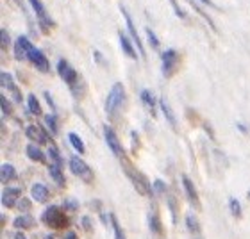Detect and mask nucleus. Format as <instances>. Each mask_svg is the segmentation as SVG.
<instances>
[{"label":"nucleus","instance_id":"1","mask_svg":"<svg viewBox=\"0 0 250 239\" xmlns=\"http://www.w3.org/2000/svg\"><path fill=\"white\" fill-rule=\"evenodd\" d=\"M122 168H124V173L127 175V179L130 180V184L134 186V189L140 195H143V197H152V193H154V187H152V184L148 182V179L143 175V173L138 170V168H134V164L130 161H127V159H122Z\"/></svg>","mask_w":250,"mask_h":239},{"label":"nucleus","instance_id":"2","mask_svg":"<svg viewBox=\"0 0 250 239\" xmlns=\"http://www.w3.org/2000/svg\"><path fill=\"white\" fill-rule=\"evenodd\" d=\"M42 221L47 225V227L56 229V230L66 229L68 225H70L66 211H64L62 207H59V205H50V207L45 209L42 214Z\"/></svg>","mask_w":250,"mask_h":239},{"label":"nucleus","instance_id":"3","mask_svg":"<svg viewBox=\"0 0 250 239\" xmlns=\"http://www.w3.org/2000/svg\"><path fill=\"white\" fill-rule=\"evenodd\" d=\"M125 102V88L122 82H115L111 86L109 89V95H107V99H105V113L109 116H115L120 107L124 105Z\"/></svg>","mask_w":250,"mask_h":239},{"label":"nucleus","instance_id":"4","mask_svg":"<svg viewBox=\"0 0 250 239\" xmlns=\"http://www.w3.org/2000/svg\"><path fill=\"white\" fill-rule=\"evenodd\" d=\"M68 164H70V172L75 175V177H79L81 180L84 182H91L93 180V170L86 164V162L81 159L79 156H72L70 157V161H68Z\"/></svg>","mask_w":250,"mask_h":239},{"label":"nucleus","instance_id":"5","mask_svg":"<svg viewBox=\"0 0 250 239\" xmlns=\"http://www.w3.org/2000/svg\"><path fill=\"white\" fill-rule=\"evenodd\" d=\"M161 61H163V75H165L167 79L173 77L179 68V61H181L177 50H173V48L165 50L161 56Z\"/></svg>","mask_w":250,"mask_h":239},{"label":"nucleus","instance_id":"6","mask_svg":"<svg viewBox=\"0 0 250 239\" xmlns=\"http://www.w3.org/2000/svg\"><path fill=\"white\" fill-rule=\"evenodd\" d=\"M29 4H31L32 11L36 13V18H38V23L42 27V31L47 34L50 32V29L54 27V20L48 16L47 9H45V5L42 4V0H29Z\"/></svg>","mask_w":250,"mask_h":239},{"label":"nucleus","instance_id":"7","mask_svg":"<svg viewBox=\"0 0 250 239\" xmlns=\"http://www.w3.org/2000/svg\"><path fill=\"white\" fill-rule=\"evenodd\" d=\"M58 73H59V77H61L70 88L75 89V86H77V82H79V73L73 70V66L66 61V59H59Z\"/></svg>","mask_w":250,"mask_h":239},{"label":"nucleus","instance_id":"8","mask_svg":"<svg viewBox=\"0 0 250 239\" xmlns=\"http://www.w3.org/2000/svg\"><path fill=\"white\" fill-rule=\"evenodd\" d=\"M120 11H122V15H124L125 27H127V31H129V34H130V38H132L134 45L138 47V52H140L141 58H145V56H146V54H145V47H143V43H141V38H140V34H138V31H136L134 21H132V18H130L129 11L125 9L124 5H120Z\"/></svg>","mask_w":250,"mask_h":239},{"label":"nucleus","instance_id":"9","mask_svg":"<svg viewBox=\"0 0 250 239\" xmlns=\"http://www.w3.org/2000/svg\"><path fill=\"white\" fill-rule=\"evenodd\" d=\"M104 138H105V143L109 146V150L115 154L118 159H124L125 157V152H124V146H122L120 139H118V136L113 129H111L109 125H104Z\"/></svg>","mask_w":250,"mask_h":239},{"label":"nucleus","instance_id":"10","mask_svg":"<svg viewBox=\"0 0 250 239\" xmlns=\"http://www.w3.org/2000/svg\"><path fill=\"white\" fill-rule=\"evenodd\" d=\"M0 82H2V88L9 91L11 99L15 100L16 104H21V102H23V97H21L20 88L15 84V80H13V75H11V73H7V72L0 73Z\"/></svg>","mask_w":250,"mask_h":239},{"label":"nucleus","instance_id":"11","mask_svg":"<svg viewBox=\"0 0 250 239\" xmlns=\"http://www.w3.org/2000/svg\"><path fill=\"white\" fill-rule=\"evenodd\" d=\"M25 136L32 143H36V145H47V143L52 141L50 139V134L43 127H40V125H29V127H25Z\"/></svg>","mask_w":250,"mask_h":239},{"label":"nucleus","instance_id":"12","mask_svg":"<svg viewBox=\"0 0 250 239\" xmlns=\"http://www.w3.org/2000/svg\"><path fill=\"white\" fill-rule=\"evenodd\" d=\"M32 50H34V47H32L31 40H29L27 36H20L15 41V58L18 59V61H25V59H29Z\"/></svg>","mask_w":250,"mask_h":239},{"label":"nucleus","instance_id":"13","mask_svg":"<svg viewBox=\"0 0 250 239\" xmlns=\"http://www.w3.org/2000/svg\"><path fill=\"white\" fill-rule=\"evenodd\" d=\"M181 182H183V187H184V193H186L188 200L195 205V207L200 211L202 209V203H200V198H198V193H197V187H195V184H193V180L188 175H183L181 177Z\"/></svg>","mask_w":250,"mask_h":239},{"label":"nucleus","instance_id":"14","mask_svg":"<svg viewBox=\"0 0 250 239\" xmlns=\"http://www.w3.org/2000/svg\"><path fill=\"white\" fill-rule=\"evenodd\" d=\"M21 198V187H5L2 191V205L5 209H15Z\"/></svg>","mask_w":250,"mask_h":239},{"label":"nucleus","instance_id":"15","mask_svg":"<svg viewBox=\"0 0 250 239\" xmlns=\"http://www.w3.org/2000/svg\"><path fill=\"white\" fill-rule=\"evenodd\" d=\"M29 61L34 64V68H38V72H42V73L50 72V62H48L47 56H45L42 50L34 48V50L31 52V56H29Z\"/></svg>","mask_w":250,"mask_h":239},{"label":"nucleus","instance_id":"16","mask_svg":"<svg viewBox=\"0 0 250 239\" xmlns=\"http://www.w3.org/2000/svg\"><path fill=\"white\" fill-rule=\"evenodd\" d=\"M31 195H32V200H36L38 203H47L48 198H50V191H48V187L42 182H36L34 186L31 187Z\"/></svg>","mask_w":250,"mask_h":239},{"label":"nucleus","instance_id":"17","mask_svg":"<svg viewBox=\"0 0 250 239\" xmlns=\"http://www.w3.org/2000/svg\"><path fill=\"white\" fill-rule=\"evenodd\" d=\"M34 225H36V219L32 218L31 214H20V216H16L15 219H13V227H15L16 230H31L34 229Z\"/></svg>","mask_w":250,"mask_h":239},{"label":"nucleus","instance_id":"18","mask_svg":"<svg viewBox=\"0 0 250 239\" xmlns=\"http://www.w3.org/2000/svg\"><path fill=\"white\" fill-rule=\"evenodd\" d=\"M140 99H141V104L146 107V111H148L152 116H156V104H157V102H156V97H154V93H152V91H148V89H141Z\"/></svg>","mask_w":250,"mask_h":239},{"label":"nucleus","instance_id":"19","mask_svg":"<svg viewBox=\"0 0 250 239\" xmlns=\"http://www.w3.org/2000/svg\"><path fill=\"white\" fill-rule=\"evenodd\" d=\"M159 107H161L163 115H165L167 121L170 123V127H172V129H177V118H175V113H173V109L170 107V104H168V100L165 99V97L159 100Z\"/></svg>","mask_w":250,"mask_h":239},{"label":"nucleus","instance_id":"20","mask_svg":"<svg viewBox=\"0 0 250 239\" xmlns=\"http://www.w3.org/2000/svg\"><path fill=\"white\" fill-rule=\"evenodd\" d=\"M16 177H18V173H16L13 164L4 162V164L0 166V180H2V184H9V182L16 180Z\"/></svg>","mask_w":250,"mask_h":239},{"label":"nucleus","instance_id":"21","mask_svg":"<svg viewBox=\"0 0 250 239\" xmlns=\"http://www.w3.org/2000/svg\"><path fill=\"white\" fill-rule=\"evenodd\" d=\"M25 154H27V157L31 159V161H34V162H45L47 161V157H45V154L42 152V148L36 145V143H31V145H27L25 146Z\"/></svg>","mask_w":250,"mask_h":239},{"label":"nucleus","instance_id":"22","mask_svg":"<svg viewBox=\"0 0 250 239\" xmlns=\"http://www.w3.org/2000/svg\"><path fill=\"white\" fill-rule=\"evenodd\" d=\"M118 38H120V47H122V50H124L125 56H127L129 59H138V54H136V50H134V41H130L124 32H120Z\"/></svg>","mask_w":250,"mask_h":239},{"label":"nucleus","instance_id":"23","mask_svg":"<svg viewBox=\"0 0 250 239\" xmlns=\"http://www.w3.org/2000/svg\"><path fill=\"white\" fill-rule=\"evenodd\" d=\"M48 173H50V177H52V180L58 184L59 187H64L66 186V179H64V173H62V166H59V164H50L48 166Z\"/></svg>","mask_w":250,"mask_h":239},{"label":"nucleus","instance_id":"24","mask_svg":"<svg viewBox=\"0 0 250 239\" xmlns=\"http://www.w3.org/2000/svg\"><path fill=\"white\" fill-rule=\"evenodd\" d=\"M148 229H150L152 234H156V236L163 234V223H161V218H159L157 211H152V213L148 214Z\"/></svg>","mask_w":250,"mask_h":239},{"label":"nucleus","instance_id":"25","mask_svg":"<svg viewBox=\"0 0 250 239\" xmlns=\"http://www.w3.org/2000/svg\"><path fill=\"white\" fill-rule=\"evenodd\" d=\"M186 227L193 236H200V223L193 213H186Z\"/></svg>","mask_w":250,"mask_h":239},{"label":"nucleus","instance_id":"26","mask_svg":"<svg viewBox=\"0 0 250 239\" xmlns=\"http://www.w3.org/2000/svg\"><path fill=\"white\" fill-rule=\"evenodd\" d=\"M27 111H29L31 115H34V116L42 115V105H40V102H38L36 95L31 93L29 97H27Z\"/></svg>","mask_w":250,"mask_h":239},{"label":"nucleus","instance_id":"27","mask_svg":"<svg viewBox=\"0 0 250 239\" xmlns=\"http://www.w3.org/2000/svg\"><path fill=\"white\" fill-rule=\"evenodd\" d=\"M68 141H70V145L73 146V150L79 152L81 156H83L84 152H86V146H84V141L79 138V134H75V132H70L68 134Z\"/></svg>","mask_w":250,"mask_h":239},{"label":"nucleus","instance_id":"28","mask_svg":"<svg viewBox=\"0 0 250 239\" xmlns=\"http://www.w3.org/2000/svg\"><path fill=\"white\" fill-rule=\"evenodd\" d=\"M109 221H111V227H113V234H115V239H127V238H125L124 229H122L120 221H118V218H116L113 213L109 214Z\"/></svg>","mask_w":250,"mask_h":239},{"label":"nucleus","instance_id":"29","mask_svg":"<svg viewBox=\"0 0 250 239\" xmlns=\"http://www.w3.org/2000/svg\"><path fill=\"white\" fill-rule=\"evenodd\" d=\"M45 125H47V129L50 130V134H52V136H58V132H59V123H58V116H56V113L45 116Z\"/></svg>","mask_w":250,"mask_h":239},{"label":"nucleus","instance_id":"30","mask_svg":"<svg viewBox=\"0 0 250 239\" xmlns=\"http://www.w3.org/2000/svg\"><path fill=\"white\" fill-rule=\"evenodd\" d=\"M229 209H230V214H232L234 218L240 219L241 216H243V211H241V205H240V202H238V198H234V197L229 198Z\"/></svg>","mask_w":250,"mask_h":239},{"label":"nucleus","instance_id":"31","mask_svg":"<svg viewBox=\"0 0 250 239\" xmlns=\"http://www.w3.org/2000/svg\"><path fill=\"white\" fill-rule=\"evenodd\" d=\"M188 2H189V4L193 5V9L197 11V13H198V15H200V16H202L204 20L208 21V23H209V27H211V29H213L214 32L218 31V29H216V23H214V21H213V18H211V16H209V15H206V13H204V11L200 9V7H198V4H195V2H193V0H188Z\"/></svg>","mask_w":250,"mask_h":239},{"label":"nucleus","instance_id":"32","mask_svg":"<svg viewBox=\"0 0 250 239\" xmlns=\"http://www.w3.org/2000/svg\"><path fill=\"white\" fill-rule=\"evenodd\" d=\"M31 207H32V203H31V200H29L27 197H21L20 200H18V203H16V209H18L21 214H29Z\"/></svg>","mask_w":250,"mask_h":239},{"label":"nucleus","instance_id":"33","mask_svg":"<svg viewBox=\"0 0 250 239\" xmlns=\"http://www.w3.org/2000/svg\"><path fill=\"white\" fill-rule=\"evenodd\" d=\"M48 156H50V159H52L54 164H59V166H62V157H61V152L58 150V146L54 145L48 148Z\"/></svg>","mask_w":250,"mask_h":239},{"label":"nucleus","instance_id":"34","mask_svg":"<svg viewBox=\"0 0 250 239\" xmlns=\"http://www.w3.org/2000/svg\"><path fill=\"white\" fill-rule=\"evenodd\" d=\"M145 32H146V40H148V43H150V47L154 48V50H159V47H161L159 38L154 34V31H152V29H145Z\"/></svg>","mask_w":250,"mask_h":239},{"label":"nucleus","instance_id":"35","mask_svg":"<svg viewBox=\"0 0 250 239\" xmlns=\"http://www.w3.org/2000/svg\"><path fill=\"white\" fill-rule=\"evenodd\" d=\"M0 104H2V115H4V116L13 115V105L9 104V100H7V97H5V95H2V97H0Z\"/></svg>","mask_w":250,"mask_h":239},{"label":"nucleus","instance_id":"36","mask_svg":"<svg viewBox=\"0 0 250 239\" xmlns=\"http://www.w3.org/2000/svg\"><path fill=\"white\" fill-rule=\"evenodd\" d=\"M152 187H154V193L156 195H167V184L161 180V179H156L152 182Z\"/></svg>","mask_w":250,"mask_h":239},{"label":"nucleus","instance_id":"37","mask_svg":"<svg viewBox=\"0 0 250 239\" xmlns=\"http://www.w3.org/2000/svg\"><path fill=\"white\" fill-rule=\"evenodd\" d=\"M81 227H83L88 234H93V219L89 218V216H83V218H81Z\"/></svg>","mask_w":250,"mask_h":239},{"label":"nucleus","instance_id":"38","mask_svg":"<svg viewBox=\"0 0 250 239\" xmlns=\"http://www.w3.org/2000/svg\"><path fill=\"white\" fill-rule=\"evenodd\" d=\"M168 207H170V213H172L173 221H177V202L172 195H168Z\"/></svg>","mask_w":250,"mask_h":239},{"label":"nucleus","instance_id":"39","mask_svg":"<svg viewBox=\"0 0 250 239\" xmlns=\"http://www.w3.org/2000/svg\"><path fill=\"white\" fill-rule=\"evenodd\" d=\"M62 209H64V211H70V213H75L79 209V203L75 202V200H72V198H66V200L62 202Z\"/></svg>","mask_w":250,"mask_h":239},{"label":"nucleus","instance_id":"40","mask_svg":"<svg viewBox=\"0 0 250 239\" xmlns=\"http://www.w3.org/2000/svg\"><path fill=\"white\" fill-rule=\"evenodd\" d=\"M0 38H2V50H5V48L9 47V43H11V40H9V32H7V29H0Z\"/></svg>","mask_w":250,"mask_h":239},{"label":"nucleus","instance_id":"41","mask_svg":"<svg viewBox=\"0 0 250 239\" xmlns=\"http://www.w3.org/2000/svg\"><path fill=\"white\" fill-rule=\"evenodd\" d=\"M170 4H172L173 11H175V15H177L179 18H186V13H184V11L181 9V5H179L177 0H170Z\"/></svg>","mask_w":250,"mask_h":239},{"label":"nucleus","instance_id":"42","mask_svg":"<svg viewBox=\"0 0 250 239\" xmlns=\"http://www.w3.org/2000/svg\"><path fill=\"white\" fill-rule=\"evenodd\" d=\"M43 97H45V100H47V104L52 107V113H56V104H54V100H52V97H50V93H48V91H45V93H43Z\"/></svg>","mask_w":250,"mask_h":239},{"label":"nucleus","instance_id":"43","mask_svg":"<svg viewBox=\"0 0 250 239\" xmlns=\"http://www.w3.org/2000/svg\"><path fill=\"white\" fill-rule=\"evenodd\" d=\"M198 2H200V4H204V5H209V7H213V9H220V7L214 4L213 0H198Z\"/></svg>","mask_w":250,"mask_h":239},{"label":"nucleus","instance_id":"44","mask_svg":"<svg viewBox=\"0 0 250 239\" xmlns=\"http://www.w3.org/2000/svg\"><path fill=\"white\" fill-rule=\"evenodd\" d=\"M93 58H95V61H97V62L104 64V58H102V54H100L99 50H95V52H93Z\"/></svg>","mask_w":250,"mask_h":239},{"label":"nucleus","instance_id":"45","mask_svg":"<svg viewBox=\"0 0 250 239\" xmlns=\"http://www.w3.org/2000/svg\"><path fill=\"white\" fill-rule=\"evenodd\" d=\"M62 239H79V236L75 234L73 230H68V232L64 234V238H62Z\"/></svg>","mask_w":250,"mask_h":239},{"label":"nucleus","instance_id":"46","mask_svg":"<svg viewBox=\"0 0 250 239\" xmlns=\"http://www.w3.org/2000/svg\"><path fill=\"white\" fill-rule=\"evenodd\" d=\"M15 239H27L25 232H23V230H18V232L15 234Z\"/></svg>","mask_w":250,"mask_h":239},{"label":"nucleus","instance_id":"47","mask_svg":"<svg viewBox=\"0 0 250 239\" xmlns=\"http://www.w3.org/2000/svg\"><path fill=\"white\" fill-rule=\"evenodd\" d=\"M238 129H240V132H243V134H247V132H249L247 125H243V123H238Z\"/></svg>","mask_w":250,"mask_h":239},{"label":"nucleus","instance_id":"48","mask_svg":"<svg viewBox=\"0 0 250 239\" xmlns=\"http://www.w3.org/2000/svg\"><path fill=\"white\" fill-rule=\"evenodd\" d=\"M13 2H15L16 5H20V7H23V2H21V0H13Z\"/></svg>","mask_w":250,"mask_h":239},{"label":"nucleus","instance_id":"49","mask_svg":"<svg viewBox=\"0 0 250 239\" xmlns=\"http://www.w3.org/2000/svg\"><path fill=\"white\" fill-rule=\"evenodd\" d=\"M45 239H58V236H54V234H48Z\"/></svg>","mask_w":250,"mask_h":239},{"label":"nucleus","instance_id":"50","mask_svg":"<svg viewBox=\"0 0 250 239\" xmlns=\"http://www.w3.org/2000/svg\"><path fill=\"white\" fill-rule=\"evenodd\" d=\"M249 200H250V191H249Z\"/></svg>","mask_w":250,"mask_h":239}]
</instances>
